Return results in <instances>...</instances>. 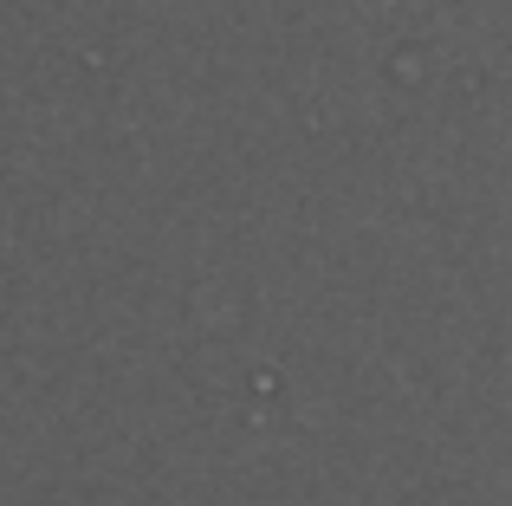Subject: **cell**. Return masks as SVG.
Listing matches in <instances>:
<instances>
[]
</instances>
